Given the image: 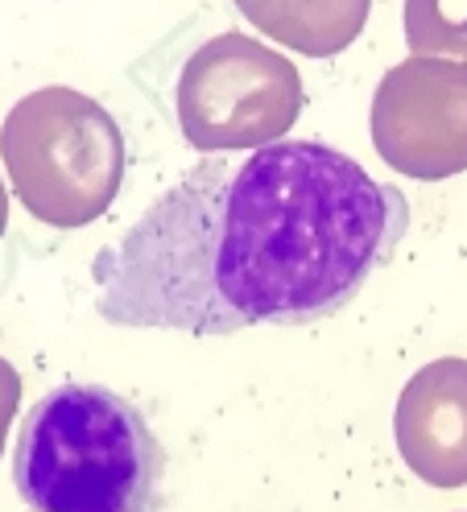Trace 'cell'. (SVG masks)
<instances>
[{
	"instance_id": "7a4b0ae2",
	"label": "cell",
	"mask_w": 467,
	"mask_h": 512,
	"mask_svg": "<svg viewBox=\"0 0 467 512\" xmlns=\"http://www.w3.org/2000/svg\"><path fill=\"white\" fill-rule=\"evenodd\" d=\"M166 451L108 384L67 380L25 413L13 484L34 512H158Z\"/></svg>"
},
{
	"instance_id": "3957f363",
	"label": "cell",
	"mask_w": 467,
	"mask_h": 512,
	"mask_svg": "<svg viewBox=\"0 0 467 512\" xmlns=\"http://www.w3.org/2000/svg\"><path fill=\"white\" fill-rule=\"evenodd\" d=\"M397 442L406 463L439 488L467 484V364L439 360L401 393Z\"/></svg>"
},
{
	"instance_id": "6da1fadb",
	"label": "cell",
	"mask_w": 467,
	"mask_h": 512,
	"mask_svg": "<svg viewBox=\"0 0 467 512\" xmlns=\"http://www.w3.org/2000/svg\"><path fill=\"white\" fill-rule=\"evenodd\" d=\"M410 232V203L323 141L203 162L91 261L112 327L195 339L310 327L356 302Z\"/></svg>"
}]
</instances>
